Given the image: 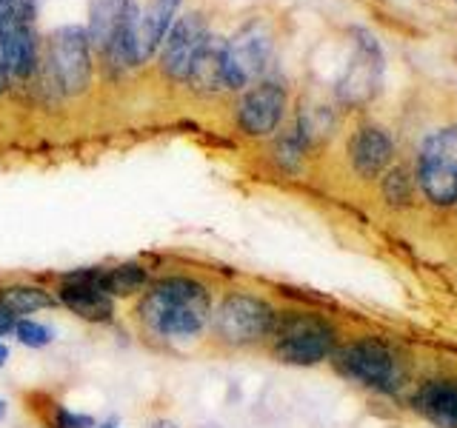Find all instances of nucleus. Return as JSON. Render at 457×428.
<instances>
[{"label": "nucleus", "instance_id": "23", "mask_svg": "<svg viewBox=\"0 0 457 428\" xmlns=\"http://www.w3.org/2000/svg\"><path fill=\"white\" fill-rule=\"evenodd\" d=\"M14 328V314L0 303V334H6V332H12Z\"/></svg>", "mask_w": 457, "mask_h": 428}, {"label": "nucleus", "instance_id": "1", "mask_svg": "<svg viewBox=\"0 0 457 428\" xmlns=\"http://www.w3.org/2000/svg\"><path fill=\"white\" fill-rule=\"evenodd\" d=\"M140 320L163 337H192L209 317V292L195 280H157L137 306Z\"/></svg>", "mask_w": 457, "mask_h": 428}, {"label": "nucleus", "instance_id": "4", "mask_svg": "<svg viewBox=\"0 0 457 428\" xmlns=\"http://www.w3.org/2000/svg\"><path fill=\"white\" fill-rule=\"evenodd\" d=\"M178 0H123L120 35L109 54L120 63H146L171 29Z\"/></svg>", "mask_w": 457, "mask_h": 428}, {"label": "nucleus", "instance_id": "17", "mask_svg": "<svg viewBox=\"0 0 457 428\" xmlns=\"http://www.w3.org/2000/svg\"><path fill=\"white\" fill-rule=\"evenodd\" d=\"M223 49L226 46H218L212 37L206 40V46L200 49V54L195 57V66H192V75H189V80L195 86H200V89H206V92H214V89H220V86H226Z\"/></svg>", "mask_w": 457, "mask_h": 428}, {"label": "nucleus", "instance_id": "20", "mask_svg": "<svg viewBox=\"0 0 457 428\" xmlns=\"http://www.w3.org/2000/svg\"><path fill=\"white\" fill-rule=\"evenodd\" d=\"M414 194V183L406 175V169H392L389 175L383 177V197L386 203L392 206H409Z\"/></svg>", "mask_w": 457, "mask_h": 428}, {"label": "nucleus", "instance_id": "11", "mask_svg": "<svg viewBox=\"0 0 457 428\" xmlns=\"http://www.w3.org/2000/svg\"><path fill=\"white\" fill-rule=\"evenodd\" d=\"M209 32L206 23L197 18V14H186L175 26L169 29L166 46H163V71L171 80H189L195 57L200 54V49L206 46Z\"/></svg>", "mask_w": 457, "mask_h": 428}, {"label": "nucleus", "instance_id": "27", "mask_svg": "<svg viewBox=\"0 0 457 428\" xmlns=\"http://www.w3.org/2000/svg\"><path fill=\"white\" fill-rule=\"evenodd\" d=\"M4 414H6V403L0 399V420H4Z\"/></svg>", "mask_w": 457, "mask_h": 428}, {"label": "nucleus", "instance_id": "8", "mask_svg": "<svg viewBox=\"0 0 457 428\" xmlns=\"http://www.w3.org/2000/svg\"><path fill=\"white\" fill-rule=\"evenodd\" d=\"M32 0H0V46L6 69L26 78L35 69V32H32Z\"/></svg>", "mask_w": 457, "mask_h": 428}, {"label": "nucleus", "instance_id": "15", "mask_svg": "<svg viewBox=\"0 0 457 428\" xmlns=\"http://www.w3.org/2000/svg\"><path fill=\"white\" fill-rule=\"evenodd\" d=\"M349 157H352V166L357 175L366 180H375L389 169L392 157H395V143L386 128L361 126L349 143Z\"/></svg>", "mask_w": 457, "mask_h": 428}, {"label": "nucleus", "instance_id": "26", "mask_svg": "<svg viewBox=\"0 0 457 428\" xmlns=\"http://www.w3.org/2000/svg\"><path fill=\"white\" fill-rule=\"evenodd\" d=\"M152 428H178V425H171V423H157V425H152Z\"/></svg>", "mask_w": 457, "mask_h": 428}, {"label": "nucleus", "instance_id": "3", "mask_svg": "<svg viewBox=\"0 0 457 428\" xmlns=\"http://www.w3.org/2000/svg\"><path fill=\"white\" fill-rule=\"evenodd\" d=\"M337 374L378 394H397L406 385V363L400 354L378 337H361L332 354Z\"/></svg>", "mask_w": 457, "mask_h": 428}, {"label": "nucleus", "instance_id": "2", "mask_svg": "<svg viewBox=\"0 0 457 428\" xmlns=\"http://www.w3.org/2000/svg\"><path fill=\"white\" fill-rule=\"evenodd\" d=\"M271 354L289 366H318L332 360L337 328L312 311H280L271 325Z\"/></svg>", "mask_w": 457, "mask_h": 428}, {"label": "nucleus", "instance_id": "13", "mask_svg": "<svg viewBox=\"0 0 457 428\" xmlns=\"http://www.w3.org/2000/svg\"><path fill=\"white\" fill-rule=\"evenodd\" d=\"M61 300L66 309H71L83 320H112V300L100 289V268H80L66 275L61 283Z\"/></svg>", "mask_w": 457, "mask_h": 428}, {"label": "nucleus", "instance_id": "28", "mask_svg": "<svg viewBox=\"0 0 457 428\" xmlns=\"http://www.w3.org/2000/svg\"><path fill=\"white\" fill-rule=\"evenodd\" d=\"M97 428H114V423H104V425H97Z\"/></svg>", "mask_w": 457, "mask_h": 428}, {"label": "nucleus", "instance_id": "18", "mask_svg": "<svg viewBox=\"0 0 457 428\" xmlns=\"http://www.w3.org/2000/svg\"><path fill=\"white\" fill-rule=\"evenodd\" d=\"M146 271L135 263H126V266H114V268H100V289L106 294H118L126 297L137 289L146 285Z\"/></svg>", "mask_w": 457, "mask_h": 428}, {"label": "nucleus", "instance_id": "5", "mask_svg": "<svg viewBox=\"0 0 457 428\" xmlns=\"http://www.w3.org/2000/svg\"><path fill=\"white\" fill-rule=\"evenodd\" d=\"M418 183L432 206L457 203V126H446L423 143L418 157Z\"/></svg>", "mask_w": 457, "mask_h": 428}, {"label": "nucleus", "instance_id": "7", "mask_svg": "<svg viewBox=\"0 0 457 428\" xmlns=\"http://www.w3.org/2000/svg\"><path fill=\"white\" fill-rule=\"evenodd\" d=\"M275 40L263 21H252L226 43L223 66H226V89H243L266 71Z\"/></svg>", "mask_w": 457, "mask_h": 428}, {"label": "nucleus", "instance_id": "12", "mask_svg": "<svg viewBox=\"0 0 457 428\" xmlns=\"http://www.w3.org/2000/svg\"><path fill=\"white\" fill-rule=\"evenodd\" d=\"M286 109V92L280 83H257L246 97L240 100L237 106V123L246 135L252 137H263L271 135L278 128L280 118Z\"/></svg>", "mask_w": 457, "mask_h": 428}, {"label": "nucleus", "instance_id": "19", "mask_svg": "<svg viewBox=\"0 0 457 428\" xmlns=\"http://www.w3.org/2000/svg\"><path fill=\"white\" fill-rule=\"evenodd\" d=\"M0 303L12 314H29V311L54 306V300L43 289H35V285H9V289L0 292Z\"/></svg>", "mask_w": 457, "mask_h": 428}, {"label": "nucleus", "instance_id": "9", "mask_svg": "<svg viewBox=\"0 0 457 428\" xmlns=\"http://www.w3.org/2000/svg\"><path fill=\"white\" fill-rule=\"evenodd\" d=\"M52 66L57 83L69 95L83 92L92 80V54H89V32L83 26H63L52 35L49 43Z\"/></svg>", "mask_w": 457, "mask_h": 428}, {"label": "nucleus", "instance_id": "16", "mask_svg": "<svg viewBox=\"0 0 457 428\" xmlns=\"http://www.w3.org/2000/svg\"><path fill=\"white\" fill-rule=\"evenodd\" d=\"M123 0H89V43L97 49L112 52L114 40L120 35Z\"/></svg>", "mask_w": 457, "mask_h": 428}, {"label": "nucleus", "instance_id": "21", "mask_svg": "<svg viewBox=\"0 0 457 428\" xmlns=\"http://www.w3.org/2000/svg\"><path fill=\"white\" fill-rule=\"evenodd\" d=\"M14 334L23 342V346H32V349H43L52 342V328L43 325V323H35V320H21L14 323Z\"/></svg>", "mask_w": 457, "mask_h": 428}, {"label": "nucleus", "instance_id": "25", "mask_svg": "<svg viewBox=\"0 0 457 428\" xmlns=\"http://www.w3.org/2000/svg\"><path fill=\"white\" fill-rule=\"evenodd\" d=\"M6 357H9V349L4 346V342H0V366H4V363H6Z\"/></svg>", "mask_w": 457, "mask_h": 428}, {"label": "nucleus", "instance_id": "14", "mask_svg": "<svg viewBox=\"0 0 457 428\" xmlns=\"http://www.w3.org/2000/svg\"><path fill=\"white\" fill-rule=\"evenodd\" d=\"M409 403L435 428H457V377H428L418 383Z\"/></svg>", "mask_w": 457, "mask_h": 428}, {"label": "nucleus", "instance_id": "24", "mask_svg": "<svg viewBox=\"0 0 457 428\" xmlns=\"http://www.w3.org/2000/svg\"><path fill=\"white\" fill-rule=\"evenodd\" d=\"M6 57H4V46H0V92L6 89Z\"/></svg>", "mask_w": 457, "mask_h": 428}, {"label": "nucleus", "instance_id": "6", "mask_svg": "<svg viewBox=\"0 0 457 428\" xmlns=\"http://www.w3.org/2000/svg\"><path fill=\"white\" fill-rule=\"evenodd\" d=\"M275 314L278 311L261 297L228 294L214 314V332L228 346H254L271 334Z\"/></svg>", "mask_w": 457, "mask_h": 428}, {"label": "nucleus", "instance_id": "22", "mask_svg": "<svg viewBox=\"0 0 457 428\" xmlns=\"http://www.w3.org/2000/svg\"><path fill=\"white\" fill-rule=\"evenodd\" d=\"M54 425L57 428H95V420L89 414H75L69 408H57L54 411Z\"/></svg>", "mask_w": 457, "mask_h": 428}, {"label": "nucleus", "instance_id": "10", "mask_svg": "<svg viewBox=\"0 0 457 428\" xmlns=\"http://www.w3.org/2000/svg\"><path fill=\"white\" fill-rule=\"evenodd\" d=\"M380 78H383V54L378 40L369 32H357V46L337 83V97L346 106H363L378 95Z\"/></svg>", "mask_w": 457, "mask_h": 428}]
</instances>
